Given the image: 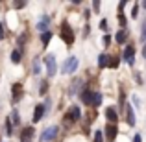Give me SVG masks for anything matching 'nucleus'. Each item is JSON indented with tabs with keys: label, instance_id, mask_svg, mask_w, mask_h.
<instances>
[{
	"label": "nucleus",
	"instance_id": "f257e3e1",
	"mask_svg": "<svg viewBox=\"0 0 146 142\" xmlns=\"http://www.w3.org/2000/svg\"><path fill=\"white\" fill-rule=\"evenodd\" d=\"M82 102L87 103V105L98 107V105H102V94H100V92H91V90H85V92L82 94Z\"/></svg>",
	"mask_w": 146,
	"mask_h": 142
},
{
	"label": "nucleus",
	"instance_id": "bb28decb",
	"mask_svg": "<svg viewBox=\"0 0 146 142\" xmlns=\"http://www.w3.org/2000/svg\"><path fill=\"white\" fill-rule=\"evenodd\" d=\"M109 41H111V37H107V35L104 37V44H109Z\"/></svg>",
	"mask_w": 146,
	"mask_h": 142
},
{
	"label": "nucleus",
	"instance_id": "aec40b11",
	"mask_svg": "<svg viewBox=\"0 0 146 142\" xmlns=\"http://www.w3.org/2000/svg\"><path fill=\"white\" fill-rule=\"evenodd\" d=\"M104 140V131H96L94 133V142H102Z\"/></svg>",
	"mask_w": 146,
	"mask_h": 142
},
{
	"label": "nucleus",
	"instance_id": "b1692460",
	"mask_svg": "<svg viewBox=\"0 0 146 142\" xmlns=\"http://www.w3.org/2000/svg\"><path fill=\"white\" fill-rule=\"evenodd\" d=\"M100 30H102V32H106V30H107V20H106V18L100 22Z\"/></svg>",
	"mask_w": 146,
	"mask_h": 142
},
{
	"label": "nucleus",
	"instance_id": "20e7f679",
	"mask_svg": "<svg viewBox=\"0 0 146 142\" xmlns=\"http://www.w3.org/2000/svg\"><path fill=\"white\" fill-rule=\"evenodd\" d=\"M80 116H82V111H80L78 105H72L70 109L67 111V114H65V120L67 122H78Z\"/></svg>",
	"mask_w": 146,
	"mask_h": 142
},
{
	"label": "nucleus",
	"instance_id": "a211bd4d",
	"mask_svg": "<svg viewBox=\"0 0 146 142\" xmlns=\"http://www.w3.org/2000/svg\"><path fill=\"white\" fill-rule=\"evenodd\" d=\"M11 61H13V63H21V53H19L17 50L11 52Z\"/></svg>",
	"mask_w": 146,
	"mask_h": 142
},
{
	"label": "nucleus",
	"instance_id": "f8f14e48",
	"mask_svg": "<svg viewBox=\"0 0 146 142\" xmlns=\"http://www.w3.org/2000/svg\"><path fill=\"white\" fill-rule=\"evenodd\" d=\"M11 92H13V98L15 100H19L22 96V85H21V83H15L13 89H11Z\"/></svg>",
	"mask_w": 146,
	"mask_h": 142
},
{
	"label": "nucleus",
	"instance_id": "9b49d317",
	"mask_svg": "<svg viewBox=\"0 0 146 142\" xmlns=\"http://www.w3.org/2000/svg\"><path fill=\"white\" fill-rule=\"evenodd\" d=\"M44 114V105H37L35 111H33V122H39Z\"/></svg>",
	"mask_w": 146,
	"mask_h": 142
},
{
	"label": "nucleus",
	"instance_id": "c756f323",
	"mask_svg": "<svg viewBox=\"0 0 146 142\" xmlns=\"http://www.w3.org/2000/svg\"><path fill=\"white\" fill-rule=\"evenodd\" d=\"M143 39H146V24H144V28H143Z\"/></svg>",
	"mask_w": 146,
	"mask_h": 142
},
{
	"label": "nucleus",
	"instance_id": "2eb2a0df",
	"mask_svg": "<svg viewBox=\"0 0 146 142\" xmlns=\"http://www.w3.org/2000/svg\"><path fill=\"white\" fill-rule=\"evenodd\" d=\"M50 39H52V33H50V32H48V30H46V32H44V33H43V35H41V43H43V46H48V43H50Z\"/></svg>",
	"mask_w": 146,
	"mask_h": 142
},
{
	"label": "nucleus",
	"instance_id": "dca6fc26",
	"mask_svg": "<svg viewBox=\"0 0 146 142\" xmlns=\"http://www.w3.org/2000/svg\"><path fill=\"white\" fill-rule=\"evenodd\" d=\"M118 65H120V59H118L117 55H109V67L111 68H117Z\"/></svg>",
	"mask_w": 146,
	"mask_h": 142
},
{
	"label": "nucleus",
	"instance_id": "7ed1b4c3",
	"mask_svg": "<svg viewBox=\"0 0 146 142\" xmlns=\"http://www.w3.org/2000/svg\"><path fill=\"white\" fill-rule=\"evenodd\" d=\"M78 68V57H68L67 61L63 63V74H72V72Z\"/></svg>",
	"mask_w": 146,
	"mask_h": 142
},
{
	"label": "nucleus",
	"instance_id": "4468645a",
	"mask_svg": "<svg viewBox=\"0 0 146 142\" xmlns=\"http://www.w3.org/2000/svg\"><path fill=\"white\" fill-rule=\"evenodd\" d=\"M126 39H128V32H126V30H120V32L115 35V41H117V43H124Z\"/></svg>",
	"mask_w": 146,
	"mask_h": 142
},
{
	"label": "nucleus",
	"instance_id": "5701e85b",
	"mask_svg": "<svg viewBox=\"0 0 146 142\" xmlns=\"http://www.w3.org/2000/svg\"><path fill=\"white\" fill-rule=\"evenodd\" d=\"M46 90H48V83H46V81H43V83H41V90H39V92H41V94H44Z\"/></svg>",
	"mask_w": 146,
	"mask_h": 142
},
{
	"label": "nucleus",
	"instance_id": "412c9836",
	"mask_svg": "<svg viewBox=\"0 0 146 142\" xmlns=\"http://www.w3.org/2000/svg\"><path fill=\"white\" fill-rule=\"evenodd\" d=\"M6 133L7 135H13V127H11V120L6 122Z\"/></svg>",
	"mask_w": 146,
	"mask_h": 142
},
{
	"label": "nucleus",
	"instance_id": "393cba45",
	"mask_svg": "<svg viewBox=\"0 0 146 142\" xmlns=\"http://www.w3.org/2000/svg\"><path fill=\"white\" fill-rule=\"evenodd\" d=\"M137 7H139V6H137V4H135V6H133V11H131V17H133V18L137 17Z\"/></svg>",
	"mask_w": 146,
	"mask_h": 142
},
{
	"label": "nucleus",
	"instance_id": "f03ea898",
	"mask_svg": "<svg viewBox=\"0 0 146 142\" xmlns=\"http://www.w3.org/2000/svg\"><path fill=\"white\" fill-rule=\"evenodd\" d=\"M59 35H61V39H63L65 43L68 44V46H70V44L74 43V32H72V28L68 26V22H63V24H61Z\"/></svg>",
	"mask_w": 146,
	"mask_h": 142
},
{
	"label": "nucleus",
	"instance_id": "6ab92c4d",
	"mask_svg": "<svg viewBox=\"0 0 146 142\" xmlns=\"http://www.w3.org/2000/svg\"><path fill=\"white\" fill-rule=\"evenodd\" d=\"M46 26H48V17H43V18H41V22L37 24V28H39V30H44Z\"/></svg>",
	"mask_w": 146,
	"mask_h": 142
},
{
	"label": "nucleus",
	"instance_id": "1a4fd4ad",
	"mask_svg": "<svg viewBox=\"0 0 146 142\" xmlns=\"http://www.w3.org/2000/svg\"><path fill=\"white\" fill-rule=\"evenodd\" d=\"M106 116H107V120L109 122H117L118 120V114H117V109H115V107H107L106 109Z\"/></svg>",
	"mask_w": 146,
	"mask_h": 142
},
{
	"label": "nucleus",
	"instance_id": "4be33fe9",
	"mask_svg": "<svg viewBox=\"0 0 146 142\" xmlns=\"http://www.w3.org/2000/svg\"><path fill=\"white\" fill-rule=\"evenodd\" d=\"M11 120H13L15 124H19V122H21V118H19V113H17V111H13V114H11Z\"/></svg>",
	"mask_w": 146,
	"mask_h": 142
},
{
	"label": "nucleus",
	"instance_id": "6e6552de",
	"mask_svg": "<svg viewBox=\"0 0 146 142\" xmlns=\"http://www.w3.org/2000/svg\"><path fill=\"white\" fill-rule=\"evenodd\" d=\"M117 135H118V127H117L115 124H109V125L106 127V137H107L109 140H113Z\"/></svg>",
	"mask_w": 146,
	"mask_h": 142
},
{
	"label": "nucleus",
	"instance_id": "c85d7f7f",
	"mask_svg": "<svg viewBox=\"0 0 146 142\" xmlns=\"http://www.w3.org/2000/svg\"><path fill=\"white\" fill-rule=\"evenodd\" d=\"M133 142H141V135H135V139H133Z\"/></svg>",
	"mask_w": 146,
	"mask_h": 142
},
{
	"label": "nucleus",
	"instance_id": "0eeeda50",
	"mask_svg": "<svg viewBox=\"0 0 146 142\" xmlns=\"http://www.w3.org/2000/svg\"><path fill=\"white\" fill-rule=\"evenodd\" d=\"M124 61L128 65H133V61H135V48H133V44H128L124 48Z\"/></svg>",
	"mask_w": 146,
	"mask_h": 142
},
{
	"label": "nucleus",
	"instance_id": "9d476101",
	"mask_svg": "<svg viewBox=\"0 0 146 142\" xmlns=\"http://www.w3.org/2000/svg\"><path fill=\"white\" fill-rule=\"evenodd\" d=\"M32 137H33V127H24L22 129V133H21V140L22 142H28Z\"/></svg>",
	"mask_w": 146,
	"mask_h": 142
},
{
	"label": "nucleus",
	"instance_id": "423d86ee",
	"mask_svg": "<svg viewBox=\"0 0 146 142\" xmlns=\"http://www.w3.org/2000/svg\"><path fill=\"white\" fill-rule=\"evenodd\" d=\"M44 65H46L48 76H54V74H56L57 67H56V59H54V55H44Z\"/></svg>",
	"mask_w": 146,
	"mask_h": 142
},
{
	"label": "nucleus",
	"instance_id": "f3484780",
	"mask_svg": "<svg viewBox=\"0 0 146 142\" xmlns=\"http://www.w3.org/2000/svg\"><path fill=\"white\" fill-rule=\"evenodd\" d=\"M128 124L129 125H135V114H133L131 107H128Z\"/></svg>",
	"mask_w": 146,
	"mask_h": 142
},
{
	"label": "nucleus",
	"instance_id": "2f4dec72",
	"mask_svg": "<svg viewBox=\"0 0 146 142\" xmlns=\"http://www.w3.org/2000/svg\"><path fill=\"white\" fill-rule=\"evenodd\" d=\"M143 6H144V7H146V2H143Z\"/></svg>",
	"mask_w": 146,
	"mask_h": 142
},
{
	"label": "nucleus",
	"instance_id": "7c9ffc66",
	"mask_svg": "<svg viewBox=\"0 0 146 142\" xmlns=\"http://www.w3.org/2000/svg\"><path fill=\"white\" fill-rule=\"evenodd\" d=\"M143 57H146V44H144V48H143Z\"/></svg>",
	"mask_w": 146,
	"mask_h": 142
},
{
	"label": "nucleus",
	"instance_id": "39448f33",
	"mask_svg": "<svg viewBox=\"0 0 146 142\" xmlns=\"http://www.w3.org/2000/svg\"><path fill=\"white\" fill-rule=\"evenodd\" d=\"M57 131H59V127H56V125L44 129L43 135H41V142H50V140H54V139L57 137Z\"/></svg>",
	"mask_w": 146,
	"mask_h": 142
},
{
	"label": "nucleus",
	"instance_id": "cd10ccee",
	"mask_svg": "<svg viewBox=\"0 0 146 142\" xmlns=\"http://www.w3.org/2000/svg\"><path fill=\"white\" fill-rule=\"evenodd\" d=\"M0 37H4V24H0Z\"/></svg>",
	"mask_w": 146,
	"mask_h": 142
},
{
	"label": "nucleus",
	"instance_id": "a878e982",
	"mask_svg": "<svg viewBox=\"0 0 146 142\" xmlns=\"http://www.w3.org/2000/svg\"><path fill=\"white\" fill-rule=\"evenodd\" d=\"M33 74H39V63L33 65Z\"/></svg>",
	"mask_w": 146,
	"mask_h": 142
},
{
	"label": "nucleus",
	"instance_id": "ddd939ff",
	"mask_svg": "<svg viewBox=\"0 0 146 142\" xmlns=\"http://www.w3.org/2000/svg\"><path fill=\"white\" fill-rule=\"evenodd\" d=\"M98 67H100V68H104V67H109V55H106V53L98 55Z\"/></svg>",
	"mask_w": 146,
	"mask_h": 142
}]
</instances>
